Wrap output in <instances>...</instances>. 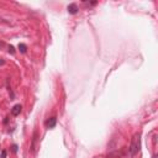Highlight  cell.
<instances>
[{"instance_id":"obj_10","label":"cell","mask_w":158,"mask_h":158,"mask_svg":"<svg viewBox=\"0 0 158 158\" xmlns=\"http://www.w3.org/2000/svg\"><path fill=\"white\" fill-rule=\"evenodd\" d=\"M4 46H5V43H4V42H0V48L4 47Z\"/></svg>"},{"instance_id":"obj_4","label":"cell","mask_w":158,"mask_h":158,"mask_svg":"<svg viewBox=\"0 0 158 158\" xmlns=\"http://www.w3.org/2000/svg\"><path fill=\"white\" fill-rule=\"evenodd\" d=\"M67 10H68V12H69V14L74 15V14H77V12H78V10H79V9H78V5L73 2V4H69V5H68Z\"/></svg>"},{"instance_id":"obj_6","label":"cell","mask_w":158,"mask_h":158,"mask_svg":"<svg viewBox=\"0 0 158 158\" xmlns=\"http://www.w3.org/2000/svg\"><path fill=\"white\" fill-rule=\"evenodd\" d=\"M9 53L15 54V48H14V46H9Z\"/></svg>"},{"instance_id":"obj_1","label":"cell","mask_w":158,"mask_h":158,"mask_svg":"<svg viewBox=\"0 0 158 158\" xmlns=\"http://www.w3.org/2000/svg\"><path fill=\"white\" fill-rule=\"evenodd\" d=\"M139 147H141V133L139 132H136L132 138H131V143H130V147H128V153L131 157L136 156L139 151Z\"/></svg>"},{"instance_id":"obj_9","label":"cell","mask_w":158,"mask_h":158,"mask_svg":"<svg viewBox=\"0 0 158 158\" xmlns=\"http://www.w3.org/2000/svg\"><path fill=\"white\" fill-rule=\"evenodd\" d=\"M12 151H14V152H17V146H16V144L12 146Z\"/></svg>"},{"instance_id":"obj_8","label":"cell","mask_w":158,"mask_h":158,"mask_svg":"<svg viewBox=\"0 0 158 158\" xmlns=\"http://www.w3.org/2000/svg\"><path fill=\"white\" fill-rule=\"evenodd\" d=\"M4 64H5V59L0 58V67H1V65H4Z\"/></svg>"},{"instance_id":"obj_5","label":"cell","mask_w":158,"mask_h":158,"mask_svg":"<svg viewBox=\"0 0 158 158\" xmlns=\"http://www.w3.org/2000/svg\"><path fill=\"white\" fill-rule=\"evenodd\" d=\"M19 49H20L21 53H26V51H27V46H26L25 43H19Z\"/></svg>"},{"instance_id":"obj_11","label":"cell","mask_w":158,"mask_h":158,"mask_svg":"<svg viewBox=\"0 0 158 158\" xmlns=\"http://www.w3.org/2000/svg\"><path fill=\"white\" fill-rule=\"evenodd\" d=\"M152 158H157V154H153V156H152Z\"/></svg>"},{"instance_id":"obj_7","label":"cell","mask_w":158,"mask_h":158,"mask_svg":"<svg viewBox=\"0 0 158 158\" xmlns=\"http://www.w3.org/2000/svg\"><path fill=\"white\" fill-rule=\"evenodd\" d=\"M1 158H6V151H2L1 152Z\"/></svg>"},{"instance_id":"obj_3","label":"cell","mask_w":158,"mask_h":158,"mask_svg":"<svg viewBox=\"0 0 158 158\" xmlns=\"http://www.w3.org/2000/svg\"><path fill=\"white\" fill-rule=\"evenodd\" d=\"M21 110H22V106H21L20 104H16V105H14V107L11 109V115H12V116H19L20 112H21Z\"/></svg>"},{"instance_id":"obj_2","label":"cell","mask_w":158,"mask_h":158,"mask_svg":"<svg viewBox=\"0 0 158 158\" xmlns=\"http://www.w3.org/2000/svg\"><path fill=\"white\" fill-rule=\"evenodd\" d=\"M44 125H46V127L47 128H54L56 127V125H57V117L56 116H53V117H51V118H48L46 122H44Z\"/></svg>"}]
</instances>
